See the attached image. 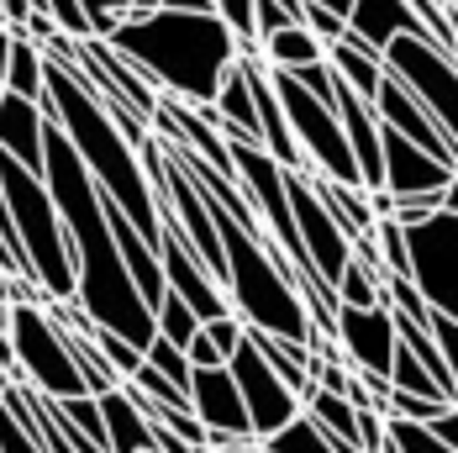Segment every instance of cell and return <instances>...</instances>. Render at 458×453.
<instances>
[{"label":"cell","mask_w":458,"mask_h":453,"mask_svg":"<svg viewBox=\"0 0 458 453\" xmlns=\"http://www.w3.org/2000/svg\"><path fill=\"white\" fill-rule=\"evenodd\" d=\"M106 43H111V53H122L158 95L184 100L195 111L216 100L227 69L242 53V43L211 11H169V5H158L148 16H138V11L122 16Z\"/></svg>","instance_id":"6da1fadb"},{"label":"cell","mask_w":458,"mask_h":453,"mask_svg":"<svg viewBox=\"0 0 458 453\" xmlns=\"http://www.w3.org/2000/svg\"><path fill=\"white\" fill-rule=\"evenodd\" d=\"M43 116L58 122V132L69 137V148L85 164V175L95 180V190L138 226L142 243L158 248V195L148 184V169H142L138 148L95 106V95L64 64H53V58H47V80H43Z\"/></svg>","instance_id":"7a4b0ae2"},{"label":"cell","mask_w":458,"mask_h":453,"mask_svg":"<svg viewBox=\"0 0 458 453\" xmlns=\"http://www.w3.org/2000/svg\"><path fill=\"white\" fill-rule=\"evenodd\" d=\"M206 211H211V226L222 237V259H227L222 295H227L232 317L242 321L248 332H269V338H284V343L306 348L317 327H311L306 301H301V274L275 253V243H264L259 232L237 226L216 201H206Z\"/></svg>","instance_id":"3957f363"},{"label":"cell","mask_w":458,"mask_h":453,"mask_svg":"<svg viewBox=\"0 0 458 453\" xmlns=\"http://www.w3.org/2000/svg\"><path fill=\"white\" fill-rule=\"evenodd\" d=\"M11 380L38 390L47 401H74V396H90L85 380H80V363L69 354V338L64 327L53 321L47 306H11Z\"/></svg>","instance_id":"277c9868"},{"label":"cell","mask_w":458,"mask_h":453,"mask_svg":"<svg viewBox=\"0 0 458 453\" xmlns=\"http://www.w3.org/2000/svg\"><path fill=\"white\" fill-rule=\"evenodd\" d=\"M379 64L458 142V58L454 53H443V47L427 43V38H395V43L379 53Z\"/></svg>","instance_id":"5b68a950"},{"label":"cell","mask_w":458,"mask_h":453,"mask_svg":"<svg viewBox=\"0 0 458 453\" xmlns=\"http://www.w3.org/2000/svg\"><path fill=\"white\" fill-rule=\"evenodd\" d=\"M406 253H411L416 295L458 327V217L437 211L421 226H406Z\"/></svg>","instance_id":"8992f818"},{"label":"cell","mask_w":458,"mask_h":453,"mask_svg":"<svg viewBox=\"0 0 458 453\" xmlns=\"http://www.w3.org/2000/svg\"><path fill=\"white\" fill-rule=\"evenodd\" d=\"M227 374L242 396V411H248V427H253V443H269L275 432H284L295 416H301V401L295 390H284L275 380V369L259 359V348L242 338V348L227 359Z\"/></svg>","instance_id":"52a82bcc"},{"label":"cell","mask_w":458,"mask_h":453,"mask_svg":"<svg viewBox=\"0 0 458 453\" xmlns=\"http://www.w3.org/2000/svg\"><path fill=\"white\" fill-rule=\"evenodd\" d=\"M284 195H290V217H295V232H301V248H306V259H311V269L332 285L337 274L348 269V259H353V243L343 237V226L332 222V211L321 206L317 184L311 175H284Z\"/></svg>","instance_id":"ba28073f"},{"label":"cell","mask_w":458,"mask_h":453,"mask_svg":"<svg viewBox=\"0 0 458 453\" xmlns=\"http://www.w3.org/2000/svg\"><path fill=\"white\" fill-rule=\"evenodd\" d=\"M332 343H337V354H343V363L353 374L390 380V363H395V317H390V306H369V312L337 306Z\"/></svg>","instance_id":"9c48e42d"},{"label":"cell","mask_w":458,"mask_h":453,"mask_svg":"<svg viewBox=\"0 0 458 453\" xmlns=\"http://www.w3.org/2000/svg\"><path fill=\"white\" fill-rule=\"evenodd\" d=\"M158 269H164V290H169V295H180L184 306L195 312L200 327L232 312L227 295H222V285H216L211 269L184 248V237L174 232V226H158Z\"/></svg>","instance_id":"30bf717a"},{"label":"cell","mask_w":458,"mask_h":453,"mask_svg":"<svg viewBox=\"0 0 458 453\" xmlns=\"http://www.w3.org/2000/svg\"><path fill=\"white\" fill-rule=\"evenodd\" d=\"M190 411L206 427V453L232 449V443H253L248 411H242V396H237L227 369H200L190 380Z\"/></svg>","instance_id":"8fae6325"},{"label":"cell","mask_w":458,"mask_h":453,"mask_svg":"<svg viewBox=\"0 0 458 453\" xmlns=\"http://www.w3.org/2000/svg\"><path fill=\"white\" fill-rule=\"evenodd\" d=\"M47 122L38 100H21V95L0 90V158L43 175V137H47Z\"/></svg>","instance_id":"7c38bea8"},{"label":"cell","mask_w":458,"mask_h":453,"mask_svg":"<svg viewBox=\"0 0 458 453\" xmlns=\"http://www.w3.org/2000/svg\"><path fill=\"white\" fill-rule=\"evenodd\" d=\"M348 38L374 47V53H385L395 38H427V43H432V32L416 21V11L406 0H353V11H348Z\"/></svg>","instance_id":"4fadbf2b"},{"label":"cell","mask_w":458,"mask_h":453,"mask_svg":"<svg viewBox=\"0 0 458 453\" xmlns=\"http://www.w3.org/2000/svg\"><path fill=\"white\" fill-rule=\"evenodd\" d=\"M100 416H106V453H153V422L127 396V385L100 396Z\"/></svg>","instance_id":"5bb4252c"},{"label":"cell","mask_w":458,"mask_h":453,"mask_svg":"<svg viewBox=\"0 0 458 453\" xmlns=\"http://www.w3.org/2000/svg\"><path fill=\"white\" fill-rule=\"evenodd\" d=\"M327 69H332L337 85H348V90L359 95V100H369V106H374V95H379V85H385L379 53L364 47V43H353V38H343V43L327 47Z\"/></svg>","instance_id":"9a60e30c"},{"label":"cell","mask_w":458,"mask_h":453,"mask_svg":"<svg viewBox=\"0 0 458 453\" xmlns=\"http://www.w3.org/2000/svg\"><path fill=\"white\" fill-rule=\"evenodd\" d=\"M311 184H317L321 206L332 211V222L343 226V237H348V243H364L369 232H374L369 190H353V184H332V180H317V175H311Z\"/></svg>","instance_id":"2e32d148"},{"label":"cell","mask_w":458,"mask_h":453,"mask_svg":"<svg viewBox=\"0 0 458 453\" xmlns=\"http://www.w3.org/2000/svg\"><path fill=\"white\" fill-rule=\"evenodd\" d=\"M259 58H264L269 74H301V69H311V64L327 58V47H321L306 27H284V32H275V38L259 43Z\"/></svg>","instance_id":"e0dca14e"},{"label":"cell","mask_w":458,"mask_h":453,"mask_svg":"<svg viewBox=\"0 0 458 453\" xmlns=\"http://www.w3.org/2000/svg\"><path fill=\"white\" fill-rule=\"evenodd\" d=\"M43 80H47L43 47L11 32V53H5V90L21 95V100H38V106H43Z\"/></svg>","instance_id":"ac0fdd59"},{"label":"cell","mask_w":458,"mask_h":453,"mask_svg":"<svg viewBox=\"0 0 458 453\" xmlns=\"http://www.w3.org/2000/svg\"><path fill=\"white\" fill-rule=\"evenodd\" d=\"M390 390H395V396H416V401H443V406H454V401L432 385V374H427L401 343H395V363H390Z\"/></svg>","instance_id":"d6986e66"},{"label":"cell","mask_w":458,"mask_h":453,"mask_svg":"<svg viewBox=\"0 0 458 453\" xmlns=\"http://www.w3.org/2000/svg\"><path fill=\"white\" fill-rule=\"evenodd\" d=\"M153 332H158L164 343H174V348H190V338L200 332V321H195V312L184 306L180 295L164 290V301L153 306Z\"/></svg>","instance_id":"ffe728a7"},{"label":"cell","mask_w":458,"mask_h":453,"mask_svg":"<svg viewBox=\"0 0 458 453\" xmlns=\"http://www.w3.org/2000/svg\"><path fill=\"white\" fill-rule=\"evenodd\" d=\"M259 449H264V453H337V449H332V438L321 432L311 416H295L284 432H275V438H269V443H259Z\"/></svg>","instance_id":"44dd1931"},{"label":"cell","mask_w":458,"mask_h":453,"mask_svg":"<svg viewBox=\"0 0 458 453\" xmlns=\"http://www.w3.org/2000/svg\"><path fill=\"white\" fill-rule=\"evenodd\" d=\"M301 11H306V0H253V47L284 27H301Z\"/></svg>","instance_id":"7402d4cb"},{"label":"cell","mask_w":458,"mask_h":453,"mask_svg":"<svg viewBox=\"0 0 458 453\" xmlns=\"http://www.w3.org/2000/svg\"><path fill=\"white\" fill-rule=\"evenodd\" d=\"M142 363H148L153 374H164L174 390H184V396H190V380H195V369H190V359H184V348L164 343V338H153V343H148V354H142Z\"/></svg>","instance_id":"603a6c76"},{"label":"cell","mask_w":458,"mask_h":453,"mask_svg":"<svg viewBox=\"0 0 458 453\" xmlns=\"http://www.w3.org/2000/svg\"><path fill=\"white\" fill-rule=\"evenodd\" d=\"M58 406V416L85 438V443H95V449H106V416H100V401L95 396H74V401H53Z\"/></svg>","instance_id":"cb8c5ba5"},{"label":"cell","mask_w":458,"mask_h":453,"mask_svg":"<svg viewBox=\"0 0 458 453\" xmlns=\"http://www.w3.org/2000/svg\"><path fill=\"white\" fill-rule=\"evenodd\" d=\"M385 443L395 453H448L427 422H401V416H385Z\"/></svg>","instance_id":"d4e9b609"},{"label":"cell","mask_w":458,"mask_h":453,"mask_svg":"<svg viewBox=\"0 0 458 453\" xmlns=\"http://www.w3.org/2000/svg\"><path fill=\"white\" fill-rule=\"evenodd\" d=\"M80 16H85V27H90V38H111L116 32V21L122 16H132V0H80Z\"/></svg>","instance_id":"484cf974"},{"label":"cell","mask_w":458,"mask_h":453,"mask_svg":"<svg viewBox=\"0 0 458 453\" xmlns=\"http://www.w3.org/2000/svg\"><path fill=\"white\" fill-rule=\"evenodd\" d=\"M211 16H216L242 47H253V0H211Z\"/></svg>","instance_id":"4316f807"},{"label":"cell","mask_w":458,"mask_h":453,"mask_svg":"<svg viewBox=\"0 0 458 453\" xmlns=\"http://www.w3.org/2000/svg\"><path fill=\"white\" fill-rule=\"evenodd\" d=\"M301 27H306L321 47H332V43H343V38H348V21H343V16H332V11H321V5H306V11H301Z\"/></svg>","instance_id":"83f0119b"},{"label":"cell","mask_w":458,"mask_h":453,"mask_svg":"<svg viewBox=\"0 0 458 453\" xmlns=\"http://www.w3.org/2000/svg\"><path fill=\"white\" fill-rule=\"evenodd\" d=\"M200 332H206V338L216 343V354H222V359H232V354L242 348V338H248V327H242V321L232 317V312H227V317H216V321H206Z\"/></svg>","instance_id":"f1b7e54d"},{"label":"cell","mask_w":458,"mask_h":453,"mask_svg":"<svg viewBox=\"0 0 458 453\" xmlns=\"http://www.w3.org/2000/svg\"><path fill=\"white\" fill-rule=\"evenodd\" d=\"M432 343H437V354L448 363V380H454V401H458V327L454 321H432Z\"/></svg>","instance_id":"f546056e"},{"label":"cell","mask_w":458,"mask_h":453,"mask_svg":"<svg viewBox=\"0 0 458 453\" xmlns=\"http://www.w3.org/2000/svg\"><path fill=\"white\" fill-rule=\"evenodd\" d=\"M184 359H190V369H195V374H200V369H227V359L216 354V343H211L206 332H195V338H190V348H184Z\"/></svg>","instance_id":"4dcf8cb0"},{"label":"cell","mask_w":458,"mask_h":453,"mask_svg":"<svg viewBox=\"0 0 458 453\" xmlns=\"http://www.w3.org/2000/svg\"><path fill=\"white\" fill-rule=\"evenodd\" d=\"M0 453H43V449H38V438H32V432H21V427L0 411Z\"/></svg>","instance_id":"1f68e13d"},{"label":"cell","mask_w":458,"mask_h":453,"mask_svg":"<svg viewBox=\"0 0 458 453\" xmlns=\"http://www.w3.org/2000/svg\"><path fill=\"white\" fill-rule=\"evenodd\" d=\"M427 427H432V438H437L448 453H458V406H443L432 422H427Z\"/></svg>","instance_id":"d6a6232c"},{"label":"cell","mask_w":458,"mask_h":453,"mask_svg":"<svg viewBox=\"0 0 458 453\" xmlns=\"http://www.w3.org/2000/svg\"><path fill=\"white\" fill-rule=\"evenodd\" d=\"M306 5H321V11H332V16H343V21H348V11H353V0H306Z\"/></svg>","instance_id":"836d02e7"},{"label":"cell","mask_w":458,"mask_h":453,"mask_svg":"<svg viewBox=\"0 0 458 453\" xmlns=\"http://www.w3.org/2000/svg\"><path fill=\"white\" fill-rule=\"evenodd\" d=\"M443 211H448V217H458V175L448 180V190H443Z\"/></svg>","instance_id":"e575fe53"},{"label":"cell","mask_w":458,"mask_h":453,"mask_svg":"<svg viewBox=\"0 0 458 453\" xmlns=\"http://www.w3.org/2000/svg\"><path fill=\"white\" fill-rule=\"evenodd\" d=\"M5 53H11V27H0V90H5Z\"/></svg>","instance_id":"d590c367"},{"label":"cell","mask_w":458,"mask_h":453,"mask_svg":"<svg viewBox=\"0 0 458 453\" xmlns=\"http://www.w3.org/2000/svg\"><path fill=\"white\" fill-rule=\"evenodd\" d=\"M0 306H11V269H0Z\"/></svg>","instance_id":"8d00e7d4"},{"label":"cell","mask_w":458,"mask_h":453,"mask_svg":"<svg viewBox=\"0 0 458 453\" xmlns=\"http://www.w3.org/2000/svg\"><path fill=\"white\" fill-rule=\"evenodd\" d=\"M158 5H164V0H132V11H138V16H148V11H158Z\"/></svg>","instance_id":"74e56055"},{"label":"cell","mask_w":458,"mask_h":453,"mask_svg":"<svg viewBox=\"0 0 458 453\" xmlns=\"http://www.w3.org/2000/svg\"><path fill=\"white\" fill-rule=\"evenodd\" d=\"M216 453H264L259 443H232V449H216Z\"/></svg>","instance_id":"f35d334b"},{"label":"cell","mask_w":458,"mask_h":453,"mask_svg":"<svg viewBox=\"0 0 458 453\" xmlns=\"http://www.w3.org/2000/svg\"><path fill=\"white\" fill-rule=\"evenodd\" d=\"M27 5H38V11H43V0H27Z\"/></svg>","instance_id":"ab89813d"},{"label":"cell","mask_w":458,"mask_h":453,"mask_svg":"<svg viewBox=\"0 0 458 453\" xmlns=\"http://www.w3.org/2000/svg\"><path fill=\"white\" fill-rule=\"evenodd\" d=\"M0 27H5V21H0Z\"/></svg>","instance_id":"60d3db41"}]
</instances>
